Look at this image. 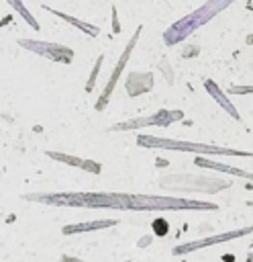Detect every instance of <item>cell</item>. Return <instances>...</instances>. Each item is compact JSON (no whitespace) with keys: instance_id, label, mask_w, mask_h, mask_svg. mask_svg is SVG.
Wrapping results in <instances>:
<instances>
[{"instance_id":"obj_11","label":"cell","mask_w":253,"mask_h":262,"mask_svg":"<svg viewBox=\"0 0 253 262\" xmlns=\"http://www.w3.org/2000/svg\"><path fill=\"white\" fill-rule=\"evenodd\" d=\"M196 166L200 168H208V170H216V172H224V174H231V176H237V178H247V180H253V172H247V170H241V168H235V166H229V164H220V162H214L210 158H202L198 156L194 160Z\"/></svg>"},{"instance_id":"obj_15","label":"cell","mask_w":253,"mask_h":262,"mask_svg":"<svg viewBox=\"0 0 253 262\" xmlns=\"http://www.w3.org/2000/svg\"><path fill=\"white\" fill-rule=\"evenodd\" d=\"M6 2L10 4V8H14V10H16L24 20H27V25H31L35 31H39V23H37V18L31 14V10L24 6V2H22V0H6Z\"/></svg>"},{"instance_id":"obj_12","label":"cell","mask_w":253,"mask_h":262,"mask_svg":"<svg viewBox=\"0 0 253 262\" xmlns=\"http://www.w3.org/2000/svg\"><path fill=\"white\" fill-rule=\"evenodd\" d=\"M41 8H45L47 12L55 14L57 18H61V20H65V23H69L71 27H75V29H78V31H82V33H86L88 37H98V35H100V29H98L96 25H90V23H86V20H80V18H75V16H71V14H65V12L57 10V8H51V6H47V4H43Z\"/></svg>"},{"instance_id":"obj_4","label":"cell","mask_w":253,"mask_h":262,"mask_svg":"<svg viewBox=\"0 0 253 262\" xmlns=\"http://www.w3.org/2000/svg\"><path fill=\"white\" fill-rule=\"evenodd\" d=\"M159 184L161 188H171L175 192H206V194H214L231 186L229 180L202 176V174H165L161 176Z\"/></svg>"},{"instance_id":"obj_19","label":"cell","mask_w":253,"mask_h":262,"mask_svg":"<svg viewBox=\"0 0 253 262\" xmlns=\"http://www.w3.org/2000/svg\"><path fill=\"white\" fill-rule=\"evenodd\" d=\"M59 262H86V260L75 258V256H61V258H59Z\"/></svg>"},{"instance_id":"obj_13","label":"cell","mask_w":253,"mask_h":262,"mask_svg":"<svg viewBox=\"0 0 253 262\" xmlns=\"http://www.w3.org/2000/svg\"><path fill=\"white\" fill-rule=\"evenodd\" d=\"M118 219H96V221H84V223H73V225H63L61 233L63 235H71V233H84V231H98V229H106L116 225Z\"/></svg>"},{"instance_id":"obj_1","label":"cell","mask_w":253,"mask_h":262,"mask_svg":"<svg viewBox=\"0 0 253 262\" xmlns=\"http://www.w3.org/2000/svg\"><path fill=\"white\" fill-rule=\"evenodd\" d=\"M24 201L51 207H84V209H114L133 211L129 192H29Z\"/></svg>"},{"instance_id":"obj_14","label":"cell","mask_w":253,"mask_h":262,"mask_svg":"<svg viewBox=\"0 0 253 262\" xmlns=\"http://www.w3.org/2000/svg\"><path fill=\"white\" fill-rule=\"evenodd\" d=\"M204 88H206V92H208V94H210V96H212V98H214V100H216V102L222 106V111H224V113H229V115H231L235 121H241L239 111L233 106V102L226 98V94H224V92H222V90L216 86V82H214V80H204Z\"/></svg>"},{"instance_id":"obj_17","label":"cell","mask_w":253,"mask_h":262,"mask_svg":"<svg viewBox=\"0 0 253 262\" xmlns=\"http://www.w3.org/2000/svg\"><path fill=\"white\" fill-rule=\"evenodd\" d=\"M229 94H253V86H231Z\"/></svg>"},{"instance_id":"obj_20","label":"cell","mask_w":253,"mask_h":262,"mask_svg":"<svg viewBox=\"0 0 253 262\" xmlns=\"http://www.w3.org/2000/svg\"><path fill=\"white\" fill-rule=\"evenodd\" d=\"M247 205H249V207H253V201H247Z\"/></svg>"},{"instance_id":"obj_16","label":"cell","mask_w":253,"mask_h":262,"mask_svg":"<svg viewBox=\"0 0 253 262\" xmlns=\"http://www.w3.org/2000/svg\"><path fill=\"white\" fill-rule=\"evenodd\" d=\"M102 59H104V55H98V59H96V63H94V70H92V74H90V78H88V82H86V92H92V90H94L96 80H98V72H100V68H102Z\"/></svg>"},{"instance_id":"obj_18","label":"cell","mask_w":253,"mask_h":262,"mask_svg":"<svg viewBox=\"0 0 253 262\" xmlns=\"http://www.w3.org/2000/svg\"><path fill=\"white\" fill-rule=\"evenodd\" d=\"M112 29H114V33H118V31H120V25H118V16H116V8H112Z\"/></svg>"},{"instance_id":"obj_3","label":"cell","mask_w":253,"mask_h":262,"mask_svg":"<svg viewBox=\"0 0 253 262\" xmlns=\"http://www.w3.org/2000/svg\"><path fill=\"white\" fill-rule=\"evenodd\" d=\"M137 145L141 147H155V149H173V151H194L200 156H231V158H253V151L245 149H231L210 143H196L186 139H171V137H155V135H139Z\"/></svg>"},{"instance_id":"obj_5","label":"cell","mask_w":253,"mask_h":262,"mask_svg":"<svg viewBox=\"0 0 253 262\" xmlns=\"http://www.w3.org/2000/svg\"><path fill=\"white\" fill-rule=\"evenodd\" d=\"M184 119V113L173 108H159L157 113L153 115H147V117H137V119H129V121H122V123H116L112 127H108V131H135V129H141V127H167L175 121H182Z\"/></svg>"},{"instance_id":"obj_10","label":"cell","mask_w":253,"mask_h":262,"mask_svg":"<svg viewBox=\"0 0 253 262\" xmlns=\"http://www.w3.org/2000/svg\"><path fill=\"white\" fill-rule=\"evenodd\" d=\"M47 156L55 162H61V164H67V166H75V168H82L84 172H92V174H100L102 166L94 160H86V158H78V156H69V154H61V151H53L49 149Z\"/></svg>"},{"instance_id":"obj_8","label":"cell","mask_w":253,"mask_h":262,"mask_svg":"<svg viewBox=\"0 0 253 262\" xmlns=\"http://www.w3.org/2000/svg\"><path fill=\"white\" fill-rule=\"evenodd\" d=\"M253 233V225H247V227H239V229H231V231H224V233H216V235H210V237H202V239H194V242H186V244H180L173 248V256H184V254H192L200 248H208V246H214V244H224V242H231L235 237H245Z\"/></svg>"},{"instance_id":"obj_7","label":"cell","mask_w":253,"mask_h":262,"mask_svg":"<svg viewBox=\"0 0 253 262\" xmlns=\"http://www.w3.org/2000/svg\"><path fill=\"white\" fill-rule=\"evenodd\" d=\"M141 31H143V27L139 25V29L133 33L131 41L127 43V47H124L122 55L118 57L116 66L112 68V72H110V76H108V80H106V86H104L102 94H100V96H98V100H96V106H94L96 111H104V108H106V104L110 102V96H112V92H114V88H116V84H118V80H120V74H122L124 66L129 63V57H131V53H133V49H135V45H137V41H139V37H141Z\"/></svg>"},{"instance_id":"obj_9","label":"cell","mask_w":253,"mask_h":262,"mask_svg":"<svg viewBox=\"0 0 253 262\" xmlns=\"http://www.w3.org/2000/svg\"><path fill=\"white\" fill-rule=\"evenodd\" d=\"M155 86V76L151 72H133L129 74L127 82H124V88H127V94L129 96H139V94H145V92H151Z\"/></svg>"},{"instance_id":"obj_6","label":"cell","mask_w":253,"mask_h":262,"mask_svg":"<svg viewBox=\"0 0 253 262\" xmlns=\"http://www.w3.org/2000/svg\"><path fill=\"white\" fill-rule=\"evenodd\" d=\"M18 45L27 51H33L45 59L57 61V63H71L75 53L71 47L55 43V41H39V39H18Z\"/></svg>"},{"instance_id":"obj_2","label":"cell","mask_w":253,"mask_h":262,"mask_svg":"<svg viewBox=\"0 0 253 262\" xmlns=\"http://www.w3.org/2000/svg\"><path fill=\"white\" fill-rule=\"evenodd\" d=\"M233 2L237 0H206L202 6H198L194 12L182 16L180 20H175L169 29H165L163 33V43L165 45H178L180 41L188 39L194 31H198L200 27H204L208 20H212L216 14H220L222 10H226Z\"/></svg>"}]
</instances>
